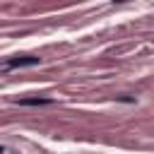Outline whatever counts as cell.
<instances>
[{
  "label": "cell",
  "instance_id": "6da1fadb",
  "mask_svg": "<svg viewBox=\"0 0 154 154\" xmlns=\"http://www.w3.org/2000/svg\"><path fill=\"white\" fill-rule=\"evenodd\" d=\"M41 58H34V55H17V58H10L2 63V70H14V67H34L38 65Z\"/></svg>",
  "mask_w": 154,
  "mask_h": 154
},
{
  "label": "cell",
  "instance_id": "7a4b0ae2",
  "mask_svg": "<svg viewBox=\"0 0 154 154\" xmlns=\"http://www.w3.org/2000/svg\"><path fill=\"white\" fill-rule=\"evenodd\" d=\"M22 106H46V103H53V99H43V96H34V99H19Z\"/></svg>",
  "mask_w": 154,
  "mask_h": 154
},
{
  "label": "cell",
  "instance_id": "3957f363",
  "mask_svg": "<svg viewBox=\"0 0 154 154\" xmlns=\"http://www.w3.org/2000/svg\"><path fill=\"white\" fill-rule=\"evenodd\" d=\"M113 2H128V0H113Z\"/></svg>",
  "mask_w": 154,
  "mask_h": 154
},
{
  "label": "cell",
  "instance_id": "277c9868",
  "mask_svg": "<svg viewBox=\"0 0 154 154\" xmlns=\"http://www.w3.org/2000/svg\"><path fill=\"white\" fill-rule=\"evenodd\" d=\"M2 152H5V149H2V147H0V154H2Z\"/></svg>",
  "mask_w": 154,
  "mask_h": 154
}]
</instances>
